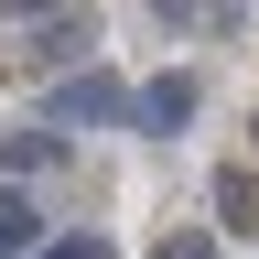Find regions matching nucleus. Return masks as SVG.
I'll return each instance as SVG.
<instances>
[{
	"mask_svg": "<svg viewBox=\"0 0 259 259\" xmlns=\"http://www.w3.org/2000/svg\"><path fill=\"white\" fill-rule=\"evenodd\" d=\"M22 259H97V238H32Z\"/></svg>",
	"mask_w": 259,
	"mask_h": 259,
	"instance_id": "6",
	"label": "nucleus"
},
{
	"mask_svg": "<svg viewBox=\"0 0 259 259\" xmlns=\"http://www.w3.org/2000/svg\"><path fill=\"white\" fill-rule=\"evenodd\" d=\"M151 259H216V238H205V227H173V238H162Z\"/></svg>",
	"mask_w": 259,
	"mask_h": 259,
	"instance_id": "5",
	"label": "nucleus"
},
{
	"mask_svg": "<svg viewBox=\"0 0 259 259\" xmlns=\"http://www.w3.org/2000/svg\"><path fill=\"white\" fill-rule=\"evenodd\" d=\"M216 227H238V238H259V184H248V173H227V184H216Z\"/></svg>",
	"mask_w": 259,
	"mask_h": 259,
	"instance_id": "3",
	"label": "nucleus"
},
{
	"mask_svg": "<svg viewBox=\"0 0 259 259\" xmlns=\"http://www.w3.org/2000/svg\"><path fill=\"white\" fill-rule=\"evenodd\" d=\"M32 238H44V227H32V205H22V194H0V259H22Z\"/></svg>",
	"mask_w": 259,
	"mask_h": 259,
	"instance_id": "4",
	"label": "nucleus"
},
{
	"mask_svg": "<svg viewBox=\"0 0 259 259\" xmlns=\"http://www.w3.org/2000/svg\"><path fill=\"white\" fill-rule=\"evenodd\" d=\"M87 119H130V87H119V76H87V87H54V130H87Z\"/></svg>",
	"mask_w": 259,
	"mask_h": 259,
	"instance_id": "1",
	"label": "nucleus"
},
{
	"mask_svg": "<svg viewBox=\"0 0 259 259\" xmlns=\"http://www.w3.org/2000/svg\"><path fill=\"white\" fill-rule=\"evenodd\" d=\"M194 119V76H151V87H130V130H184Z\"/></svg>",
	"mask_w": 259,
	"mask_h": 259,
	"instance_id": "2",
	"label": "nucleus"
}]
</instances>
